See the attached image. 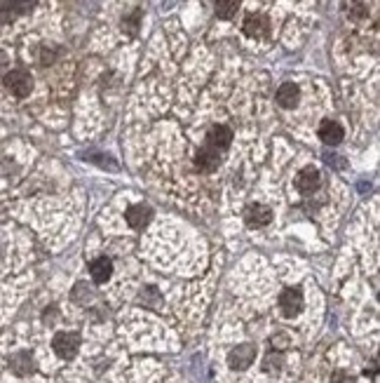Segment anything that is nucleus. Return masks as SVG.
I'll return each instance as SVG.
<instances>
[{
    "mask_svg": "<svg viewBox=\"0 0 380 383\" xmlns=\"http://www.w3.org/2000/svg\"><path fill=\"white\" fill-rule=\"evenodd\" d=\"M5 87H8V92H12L14 97H19V99H24V97L31 95L33 90V78L31 73L24 71V68H14V71H10L5 75Z\"/></svg>",
    "mask_w": 380,
    "mask_h": 383,
    "instance_id": "obj_1",
    "label": "nucleus"
},
{
    "mask_svg": "<svg viewBox=\"0 0 380 383\" xmlns=\"http://www.w3.org/2000/svg\"><path fill=\"white\" fill-rule=\"evenodd\" d=\"M52 348H54V353L59 357L68 360L80 351V336L75 332H59L52 341Z\"/></svg>",
    "mask_w": 380,
    "mask_h": 383,
    "instance_id": "obj_2",
    "label": "nucleus"
},
{
    "mask_svg": "<svg viewBox=\"0 0 380 383\" xmlns=\"http://www.w3.org/2000/svg\"><path fill=\"white\" fill-rule=\"evenodd\" d=\"M221 165V150H216L212 146H204L195 153V170L202 172V174H212L219 170Z\"/></svg>",
    "mask_w": 380,
    "mask_h": 383,
    "instance_id": "obj_3",
    "label": "nucleus"
},
{
    "mask_svg": "<svg viewBox=\"0 0 380 383\" xmlns=\"http://www.w3.org/2000/svg\"><path fill=\"white\" fill-rule=\"evenodd\" d=\"M38 0H5L0 5V21H12L19 14H28L36 8Z\"/></svg>",
    "mask_w": 380,
    "mask_h": 383,
    "instance_id": "obj_4",
    "label": "nucleus"
},
{
    "mask_svg": "<svg viewBox=\"0 0 380 383\" xmlns=\"http://www.w3.org/2000/svg\"><path fill=\"white\" fill-rule=\"evenodd\" d=\"M279 308H282V313L286 317H294L296 313H301V308H303L301 289H296V287L284 289V294L279 297Z\"/></svg>",
    "mask_w": 380,
    "mask_h": 383,
    "instance_id": "obj_5",
    "label": "nucleus"
},
{
    "mask_svg": "<svg viewBox=\"0 0 380 383\" xmlns=\"http://www.w3.org/2000/svg\"><path fill=\"white\" fill-rule=\"evenodd\" d=\"M319 181H321L319 172L314 170V167H306V170L298 172V177H296V188L301 190L303 195H312L314 190L319 188Z\"/></svg>",
    "mask_w": 380,
    "mask_h": 383,
    "instance_id": "obj_6",
    "label": "nucleus"
},
{
    "mask_svg": "<svg viewBox=\"0 0 380 383\" xmlns=\"http://www.w3.org/2000/svg\"><path fill=\"white\" fill-rule=\"evenodd\" d=\"M232 144V130L228 125H214L207 132V146L216 150H226Z\"/></svg>",
    "mask_w": 380,
    "mask_h": 383,
    "instance_id": "obj_7",
    "label": "nucleus"
},
{
    "mask_svg": "<svg viewBox=\"0 0 380 383\" xmlns=\"http://www.w3.org/2000/svg\"><path fill=\"white\" fill-rule=\"evenodd\" d=\"M256 357V348L251 344H242L237 346L235 351H230V357H228V362H230L232 369H247L251 362H254Z\"/></svg>",
    "mask_w": 380,
    "mask_h": 383,
    "instance_id": "obj_8",
    "label": "nucleus"
},
{
    "mask_svg": "<svg viewBox=\"0 0 380 383\" xmlns=\"http://www.w3.org/2000/svg\"><path fill=\"white\" fill-rule=\"evenodd\" d=\"M319 139L326 144V146H338V144L345 139L343 125H338L336 120H324V123L319 125Z\"/></svg>",
    "mask_w": 380,
    "mask_h": 383,
    "instance_id": "obj_9",
    "label": "nucleus"
},
{
    "mask_svg": "<svg viewBox=\"0 0 380 383\" xmlns=\"http://www.w3.org/2000/svg\"><path fill=\"white\" fill-rule=\"evenodd\" d=\"M272 219V210L266 205H251L247 212H244V222H247L249 228H261V226H268Z\"/></svg>",
    "mask_w": 380,
    "mask_h": 383,
    "instance_id": "obj_10",
    "label": "nucleus"
},
{
    "mask_svg": "<svg viewBox=\"0 0 380 383\" xmlns=\"http://www.w3.org/2000/svg\"><path fill=\"white\" fill-rule=\"evenodd\" d=\"M242 31L247 33L249 38H261L270 31V21H268L266 14H249L242 24Z\"/></svg>",
    "mask_w": 380,
    "mask_h": 383,
    "instance_id": "obj_11",
    "label": "nucleus"
},
{
    "mask_svg": "<svg viewBox=\"0 0 380 383\" xmlns=\"http://www.w3.org/2000/svg\"><path fill=\"white\" fill-rule=\"evenodd\" d=\"M274 99L282 108H294L298 106V101H301V87L294 85V83H284L279 85L277 95H274Z\"/></svg>",
    "mask_w": 380,
    "mask_h": 383,
    "instance_id": "obj_12",
    "label": "nucleus"
},
{
    "mask_svg": "<svg viewBox=\"0 0 380 383\" xmlns=\"http://www.w3.org/2000/svg\"><path fill=\"white\" fill-rule=\"evenodd\" d=\"M110 273H113V264H110V259H106V257H99L90 264V275L97 284L106 282L110 277Z\"/></svg>",
    "mask_w": 380,
    "mask_h": 383,
    "instance_id": "obj_13",
    "label": "nucleus"
},
{
    "mask_svg": "<svg viewBox=\"0 0 380 383\" xmlns=\"http://www.w3.org/2000/svg\"><path fill=\"white\" fill-rule=\"evenodd\" d=\"M150 217H153V210H150L148 205H134L127 210V222L134 228H143L146 224L150 222Z\"/></svg>",
    "mask_w": 380,
    "mask_h": 383,
    "instance_id": "obj_14",
    "label": "nucleus"
},
{
    "mask_svg": "<svg viewBox=\"0 0 380 383\" xmlns=\"http://www.w3.org/2000/svg\"><path fill=\"white\" fill-rule=\"evenodd\" d=\"M10 364H12V369H14L19 376H26V374H31V371L36 369V362H33V355H31V353H17Z\"/></svg>",
    "mask_w": 380,
    "mask_h": 383,
    "instance_id": "obj_15",
    "label": "nucleus"
},
{
    "mask_svg": "<svg viewBox=\"0 0 380 383\" xmlns=\"http://www.w3.org/2000/svg\"><path fill=\"white\" fill-rule=\"evenodd\" d=\"M239 8V0H216L214 3V12L219 19H232Z\"/></svg>",
    "mask_w": 380,
    "mask_h": 383,
    "instance_id": "obj_16",
    "label": "nucleus"
},
{
    "mask_svg": "<svg viewBox=\"0 0 380 383\" xmlns=\"http://www.w3.org/2000/svg\"><path fill=\"white\" fill-rule=\"evenodd\" d=\"M139 21H141V10H134L130 17H125L122 19V28L130 33H137L139 31Z\"/></svg>",
    "mask_w": 380,
    "mask_h": 383,
    "instance_id": "obj_17",
    "label": "nucleus"
},
{
    "mask_svg": "<svg viewBox=\"0 0 380 383\" xmlns=\"http://www.w3.org/2000/svg\"><path fill=\"white\" fill-rule=\"evenodd\" d=\"M331 383H354V379L348 371H336V374L331 376Z\"/></svg>",
    "mask_w": 380,
    "mask_h": 383,
    "instance_id": "obj_18",
    "label": "nucleus"
},
{
    "mask_svg": "<svg viewBox=\"0 0 380 383\" xmlns=\"http://www.w3.org/2000/svg\"><path fill=\"white\" fill-rule=\"evenodd\" d=\"M286 344H289V341H286V334H279V336H274V339H272L274 348H284Z\"/></svg>",
    "mask_w": 380,
    "mask_h": 383,
    "instance_id": "obj_19",
    "label": "nucleus"
},
{
    "mask_svg": "<svg viewBox=\"0 0 380 383\" xmlns=\"http://www.w3.org/2000/svg\"><path fill=\"white\" fill-rule=\"evenodd\" d=\"M364 12H366V10H364V5H354L352 17H354V19H359V17H364Z\"/></svg>",
    "mask_w": 380,
    "mask_h": 383,
    "instance_id": "obj_20",
    "label": "nucleus"
}]
</instances>
